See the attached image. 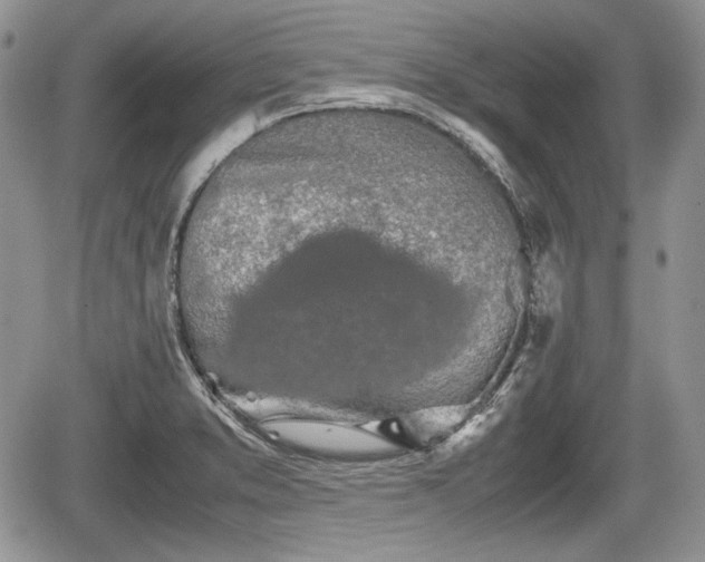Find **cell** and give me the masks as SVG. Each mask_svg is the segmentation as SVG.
Instances as JSON below:
<instances>
[{
  "instance_id": "6da1fadb",
  "label": "cell",
  "mask_w": 705,
  "mask_h": 562,
  "mask_svg": "<svg viewBox=\"0 0 705 562\" xmlns=\"http://www.w3.org/2000/svg\"><path fill=\"white\" fill-rule=\"evenodd\" d=\"M463 416L465 413L458 408L432 410L415 416L409 424H405V428L417 441L430 442L457 425Z\"/></svg>"
}]
</instances>
